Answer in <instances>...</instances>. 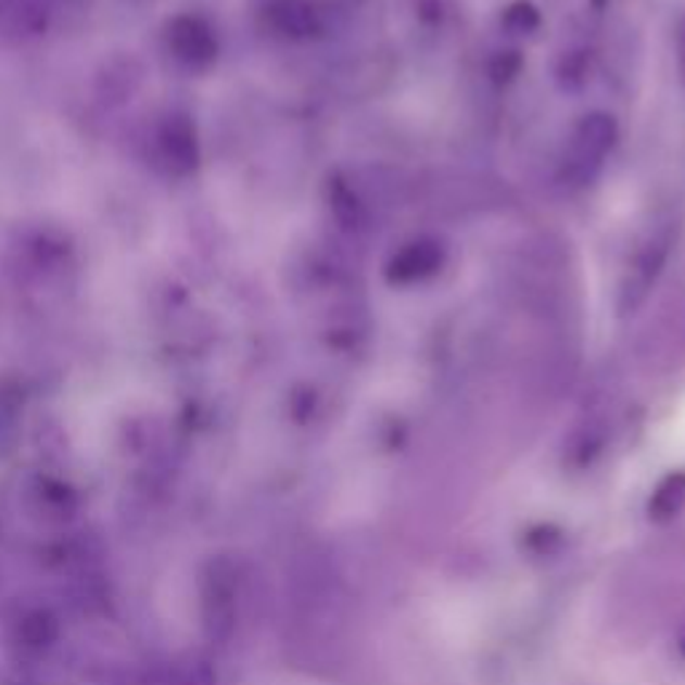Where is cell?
Segmentation results:
<instances>
[{
    "mask_svg": "<svg viewBox=\"0 0 685 685\" xmlns=\"http://www.w3.org/2000/svg\"><path fill=\"white\" fill-rule=\"evenodd\" d=\"M445 266V246L436 239H413L391 255L385 279L391 284H418L431 279Z\"/></svg>",
    "mask_w": 685,
    "mask_h": 685,
    "instance_id": "cell-3",
    "label": "cell"
},
{
    "mask_svg": "<svg viewBox=\"0 0 685 685\" xmlns=\"http://www.w3.org/2000/svg\"><path fill=\"white\" fill-rule=\"evenodd\" d=\"M683 73H685V30H683Z\"/></svg>",
    "mask_w": 685,
    "mask_h": 685,
    "instance_id": "cell-5",
    "label": "cell"
},
{
    "mask_svg": "<svg viewBox=\"0 0 685 685\" xmlns=\"http://www.w3.org/2000/svg\"><path fill=\"white\" fill-rule=\"evenodd\" d=\"M504 25L509 27L511 33H531L538 27V14L531 3H515L509 11L504 14Z\"/></svg>",
    "mask_w": 685,
    "mask_h": 685,
    "instance_id": "cell-4",
    "label": "cell"
},
{
    "mask_svg": "<svg viewBox=\"0 0 685 685\" xmlns=\"http://www.w3.org/2000/svg\"><path fill=\"white\" fill-rule=\"evenodd\" d=\"M667 252H670V233L661 228L654 230L635 255V263L626 270V279L621 284V314H630V310H635L637 305L646 301L648 290L659 279Z\"/></svg>",
    "mask_w": 685,
    "mask_h": 685,
    "instance_id": "cell-2",
    "label": "cell"
},
{
    "mask_svg": "<svg viewBox=\"0 0 685 685\" xmlns=\"http://www.w3.org/2000/svg\"><path fill=\"white\" fill-rule=\"evenodd\" d=\"M616 129L613 115L608 113H589L581 118V124L573 129L571 142H568L566 161H562V172L575 186L595 180L597 172L606 164L608 153L613 151Z\"/></svg>",
    "mask_w": 685,
    "mask_h": 685,
    "instance_id": "cell-1",
    "label": "cell"
}]
</instances>
